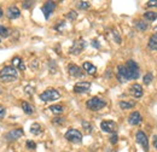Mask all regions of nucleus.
I'll list each match as a JSON object with an SVG mask.
<instances>
[{
    "label": "nucleus",
    "instance_id": "obj_1",
    "mask_svg": "<svg viewBox=\"0 0 157 152\" xmlns=\"http://www.w3.org/2000/svg\"><path fill=\"white\" fill-rule=\"evenodd\" d=\"M17 77H18V73L15 66L9 65V66H4L0 70V81L2 82H12L17 80Z\"/></svg>",
    "mask_w": 157,
    "mask_h": 152
},
{
    "label": "nucleus",
    "instance_id": "obj_2",
    "mask_svg": "<svg viewBox=\"0 0 157 152\" xmlns=\"http://www.w3.org/2000/svg\"><path fill=\"white\" fill-rule=\"evenodd\" d=\"M124 68H126V73H127V77H128V81L129 80H137L138 77L140 76V70H139V66L134 60H128L126 64H124Z\"/></svg>",
    "mask_w": 157,
    "mask_h": 152
},
{
    "label": "nucleus",
    "instance_id": "obj_3",
    "mask_svg": "<svg viewBox=\"0 0 157 152\" xmlns=\"http://www.w3.org/2000/svg\"><path fill=\"white\" fill-rule=\"evenodd\" d=\"M105 105H106V101L103 100V99H100V98H98V97H93V98L88 99L87 103H86V106H87L90 110H92V111L101 110L103 108H105Z\"/></svg>",
    "mask_w": 157,
    "mask_h": 152
},
{
    "label": "nucleus",
    "instance_id": "obj_4",
    "mask_svg": "<svg viewBox=\"0 0 157 152\" xmlns=\"http://www.w3.org/2000/svg\"><path fill=\"white\" fill-rule=\"evenodd\" d=\"M39 97L42 101H46L47 103V101H53V100L59 99L60 98V93H59L57 89L51 88V89H46L45 92H42Z\"/></svg>",
    "mask_w": 157,
    "mask_h": 152
},
{
    "label": "nucleus",
    "instance_id": "obj_5",
    "mask_svg": "<svg viewBox=\"0 0 157 152\" xmlns=\"http://www.w3.org/2000/svg\"><path fill=\"white\" fill-rule=\"evenodd\" d=\"M65 139L71 141V142H75V144H80L82 141V134L78 132V129H74V128H70L67 133H65Z\"/></svg>",
    "mask_w": 157,
    "mask_h": 152
},
{
    "label": "nucleus",
    "instance_id": "obj_6",
    "mask_svg": "<svg viewBox=\"0 0 157 152\" xmlns=\"http://www.w3.org/2000/svg\"><path fill=\"white\" fill-rule=\"evenodd\" d=\"M136 140H137V142L145 151H149V140H147V136H146V134L144 133V132H141V131L137 132Z\"/></svg>",
    "mask_w": 157,
    "mask_h": 152
},
{
    "label": "nucleus",
    "instance_id": "obj_7",
    "mask_svg": "<svg viewBox=\"0 0 157 152\" xmlns=\"http://www.w3.org/2000/svg\"><path fill=\"white\" fill-rule=\"evenodd\" d=\"M85 47H86V42H85V40L80 39V40L75 41V42L73 44V46L70 47L69 52H70V55H80V53L83 51Z\"/></svg>",
    "mask_w": 157,
    "mask_h": 152
},
{
    "label": "nucleus",
    "instance_id": "obj_8",
    "mask_svg": "<svg viewBox=\"0 0 157 152\" xmlns=\"http://www.w3.org/2000/svg\"><path fill=\"white\" fill-rule=\"evenodd\" d=\"M56 2H53V1H47V2H45L44 4V6H42V13H44V16H45V18L48 19L50 18V16L52 15V12L56 10Z\"/></svg>",
    "mask_w": 157,
    "mask_h": 152
},
{
    "label": "nucleus",
    "instance_id": "obj_9",
    "mask_svg": "<svg viewBox=\"0 0 157 152\" xmlns=\"http://www.w3.org/2000/svg\"><path fill=\"white\" fill-rule=\"evenodd\" d=\"M90 89H91V83L87 82V81L78 82V83L74 86V92H75V93H87Z\"/></svg>",
    "mask_w": 157,
    "mask_h": 152
},
{
    "label": "nucleus",
    "instance_id": "obj_10",
    "mask_svg": "<svg viewBox=\"0 0 157 152\" xmlns=\"http://www.w3.org/2000/svg\"><path fill=\"white\" fill-rule=\"evenodd\" d=\"M100 128H101L103 132L115 133V131H116V123L114 121H103L100 123Z\"/></svg>",
    "mask_w": 157,
    "mask_h": 152
},
{
    "label": "nucleus",
    "instance_id": "obj_11",
    "mask_svg": "<svg viewBox=\"0 0 157 152\" xmlns=\"http://www.w3.org/2000/svg\"><path fill=\"white\" fill-rule=\"evenodd\" d=\"M68 73H69V75L73 76V77H82L83 76L82 70L78 68V65H75V64H70L68 66Z\"/></svg>",
    "mask_w": 157,
    "mask_h": 152
},
{
    "label": "nucleus",
    "instance_id": "obj_12",
    "mask_svg": "<svg viewBox=\"0 0 157 152\" xmlns=\"http://www.w3.org/2000/svg\"><path fill=\"white\" fill-rule=\"evenodd\" d=\"M129 92H131V94L133 95L134 98H141L143 94H144L143 87H141L140 85H138V83H134V85H132V86H131Z\"/></svg>",
    "mask_w": 157,
    "mask_h": 152
},
{
    "label": "nucleus",
    "instance_id": "obj_13",
    "mask_svg": "<svg viewBox=\"0 0 157 152\" xmlns=\"http://www.w3.org/2000/svg\"><path fill=\"white\" fill-rule=\"evenodd\" d=\"M6 15L10 19H16L21 16V11L17 6H10L6 11Z\"/></svg>",
    "mask_w": 157,
    "mask_h": 152
},
{
    "label": "nucleus",
    "instance_id": "obj_14",
    "mask_svg": "<svg viewBox=\"0 0 157 152\" xmlns=\"http://www.w3.org/2000/svg\"><path fill=\"white\" fill-rule=\"evenodd\" d=\"M128 122H129V124H132V126H137L139 124L140 122H141V115L139 111H133L132 114L128 116Z\"/></svg>",
    "mask_w": 157,
    "mask_h": 152
},
{
    "label": "nucleus",
    "instance_id": "obj_15",
    "mask_svg": "<svg viewBox=\"0 0 157 152\" xmlns=\"http://www.w3.org/2000/svg\"><path fill=\"white\" fill-rule=\"evenodd\" d=\"M22 135H23V131H22L21 128H18V129H13V131H11L10 133H7L6 139H7L9 141H13V140L20 139Z\"/></svg>",
    "mask_w": 157,
    "mask_h": 152
},
{
    "label": "nucleus",
    "instance_id": "obj_16",
    "mask_svg": "<svg viewBox=\"0 0 157 152\" xmlns=\"http://www.w3.org/2000/svg\"><path fill=\"white\" fill-rule=\"evenodd\" d=\"M117 78L120 82H126V81H128L124 65H118L117 66Z\"/></svg>",
    "mask_w": 157,
    "mask_h": 152
},
{
    "label": "nucleus",
    "instance_id": "obj_17",
    "mask_svg": "<svg viewBox=\"0 0 157 152\" xmlns=\"http://www.w3.org/2000/svg\"><path fill=\"white\" fill-rule=\"evenodd\" d=\"M82 68H83V70H85L87 74H90V75H94L96 71H97V68H96L92 63H90V62H85V63L82 64Z\"/></svg>",
    "mask_w": 157,
    "mask_h": 152
},
{
    "label": "nucleus",
    "instance_id": "obj_18",
    "mask_svg": "<svg viewBox=\"0 0 157 152\" xmlns=\"http://www.w3.org/2000/svg\"><path fill=\"white\" fill-rule=\"evenodd\" d=\"M118 105H120L121 109H123V110H128V109L134 108V106H136V103H134V101H128V100H122V101L118 103Z\"/></svg>",
    "mask_w": 157,
    "mask_h": 152
},
{
    "label": "nucleus",
    "instance_id": "obj_19",
    "mask_svg": "<svg viewBox=\"0 0 157 152\" xmlns=\"http://www.w3.org/2000/svg\"><path fill=\"white\" fill-rule=\"evenodd\" d=\"M147 47L152 51H156L157 50V33L156 34H152V36L149 40V44H147Z\"/></svg>",
    "mask_w": 157,
    "mask_h": 152
},
{
    "label": "nucleus",
    "instance_id": "obj_20",
    "mask_svg": "<svg viewBox=\"0 0 157 152\" xmlns=\"http://www.w3.org/2000/svg\"><path fill=\"white\" fill-rule=\"evenodd\" d=\"M22 109H23V111L27 115H32L34 112V108H33L28 101H23V103H22Z\"/></svg>",
    "mask_w": 157,
    "mask_h": 152
},
{
    "label": "nucleus",
    "instance_id": "obj_21",
    "mask_svg": "<svg viewBox=\"0 0 157 152\" xmlns=\"http://www.w3.org/2000/svg\"><path fill=\"white\" fill-rule=\"evenodd\" d=\"M41 132H42V128H41V126H40L39 123H33L32 124L30 133L33 134V135H39V134H41Z\"/></svg>",
    "mask_w": 157,
    "mask_h": 152
},
{
    "label": "nucleus",
    "instance_id": "obj_22",
    "mask_svg": "<svg viewBox=\"0 0 157 152\" xmlns=\"http://www.w3.org/2000/svg\"><path fill=\"white\" fill-rule=\"evenodd\" d=\"M144 18L149 22H154L155 19L157 18V12H154V11H147L144 13Z\"/></svg>",
    "mask_w": 157,
    "mask_h": 152
},
{
    "label": "nucleus",
    "instance_id": "obj_23",
    "mask_svg": "<svg viewBox=\"0 0 157 152\" xmlns=\"http://www.w3.org/2000/svg\"><path fill=\"white\" fill-rule=\"evenodd\" d=\"M50 110L56 115H60L64 111V109H63L62 105H51V106H50Z\"/></svg>",
    "mask_w": 157,
    "mask_h": 152
},
{
    "label": "nucleus",
    "instance_id": "obj_24",
    "mask_svg": "<svg viewBox=\"0 0 157 152\" xmlns=\"http://www.w3.org/2000/svg\"><path fill=\"white\" fill-rule=\"evenodd\" d=\"M10 36V30L6 28V27H4V25H0V38H9Z\"/></svg>",
    "mask_w": 157,
    "mask_h": 152
},
{
    "label": "nucleus",
    "instance_id": "obj_25",
    "mask_svg": "<svg viewBox=\"0 0 157 152\" xmlns=\"http://www.w3.org/2000/svg\"><path fill=\"white\" fill-rule=\"evenodd\" d=\"M136 27H137L138 30H140V32L147 29V24H146L145 22H143V21H137V22H136Z\"/></svg>",
    "mask_w": 157,
    "mask_h": 152
},
{
    "label": "nucleus",
    "instance_id": "obj_26",
    "mask_svg": "<svg viewBox=\"0 0 157 152\" xmlns=\"http://www.w3.org/2000/svg\"><path fill=\"white\" fill-rule=\"evenodd\" d=\"M152 78H154V76H152L151 73H146V74L144 75V77H143V81H144L145 85H150V83L152 82Z\"/></svg>",
    "mask_w": 157,
    "mask_h": 152
},
{
    "label": "nucleus",
    "instance_id": "obj_27",
    "mask_svg": "<svg viewBox=\"0 0 157 152\" xmlns=\"http://www.w3.org/2000/svg\"><path fill=\"white\" fill-rule=\"evenodd\" d=\"M90 6L91 5L88 1H78V7L81 10H87V9H90Z\"/></svg>",
    "mask_w": 157,
    "mask_h": 152
},
{
    "label": "nucleus",
    "instance_id": "obj_28",
    "mask_svg": "<svg viewBox=\"0 0 157 152\" xmlns=\"http://www.w3.org/2000/svg\"><path fill=\"white\" fill-rule=\"evenodd\" d=\"M52 123L53 124H57V126H62V124L65 123V118H63V117H55L52 120Z\"/></svg>",
    "mask_w": 157,
    "mask_h": 152
},
{
    "label": "nucleus",
    "instance_id": "obj_29",
    "mask_svg": "<svg viewBox=\"0 0 157 152\" xmlns=\"http://www.w3.org/2000/svg\"><path fill=\"white\" fill-rule=\"evenodd\" d=\"M27 147H28L29 150H35V149H36V144H35L33 140H28V141H27Z\"/></svg>",
    "mask_w": 157,
    "mask_h": 152
},
{
    "label": "nucleus",
    "instance_id": "obj_30",
    "mask_svg": "<svg viewBox=\"0 0 157 152\" xmlns=\"http://www.w3.org/2000/svg\"><path fill=\"white\" fill-rule=\"evenodd\" d=\"M76 17H78V13H76L75 11H70V12H68V15H67V18H69L70 21L76 19Z\"/></svg>",
    "mask_w": 157,
    "mask_h": 152
},
{
    "label": "nucleus",
    "instance_id": "obj_31",
    "mask_svg": "<svg viewBox=\"0 0 157 152\" xmlns=\"http://www.w3.org/2000/svg\"><path fill=\"white\" fill-rule=\"evenodd\" d=\"M82 127H83L87 132H91V131H92V126H91L87 121H82Z\"/></svg>",
    "mask_w": 157,
    "mask_h": 152
},
{
    "label": "nucleus",
    "instance_id": "obj_32",
    "mask_svg": "<svg viewBox=\"0 0 157 152\" xmlns=\"http://www.w3.org/2000/svg\"><path fill=\"white\" fill-rule=\"evenodd\" d=\"M21 62H22V59L20 57H15L12 59V64H13V66H18L21 64Z\"/></svg>",
    "mask_w": 157,
    "mask_h": 152
},
{
    "label": "nucleus",
    "instance_id": "obj_33",
    "mask_svg": "<svg viewBox=\"0 0 157 152\" xmlns=\"http://www.w3.org/2000/svg\"><path fill=\"white\" fill-rule=\"evenodd\" d=\"M5 116H6V109L2 105H0V120H2Z\"/></svg>",
    "mask_w": 157,
    "mask_h": 152
},
{
    "label": "nucleus",
    "instance_id": "obj_34",
    "mask_svg": "<svg viewBox=\"0 0 157 152\" xmlns=\"http://www.w3.org/2000/svg\"><path fill=\"white\" fill-rule=\"evenodd\" d=\"M33 4H34L33 1H24V2H23V7H24V9H29Z\"/></svg>",
    "mask_w": 157,
    "mask_h": 152
},
{
    "label": "nucleus",
    "instance_id": "obj_35",
    "mask_svg": "<svg viewBox=\"0 0 157 152\" xmlns=\"http://www.w3.org/2000/svg\"><path fill=\"white\" fill-rule=\"evenodd\" d=\"M110 142H111V144H116V142H117V135H116V134H114V135L110 138Z\"/></svg>",
    "mask_w": 157,
    "mask_h": 152
},
{
    "label": "nucleus",
    "instance_id": "obj_36",
    "mask_svg": "<svg viewBox=\"0 0 157 152\" xmlns=\"http://www.w3.org/2000/svg\"><path fill=\"white\" fill-rule=\"evenodd\" d=\"M114 38H115V41H116L117 44H121V38L118 36V34L116 32H114Z\"/></svg>",
    "mask_w": 157,
    "mask_h": 152
},
{
    "label": "nucleus",
    "instance_id": "obj_37",
    "mask_svg": "<svg viewBox=\"0 0 157 152\" xmlns=\"http://www.w3.org/2000/svg\"><path fill=\"white\" fill-rule=\"evenodd\" d=\"M92 46L96 48H100V45H98V41H92Z\"/></svg>",
    "mask_w": 157,
    "mask_h": 152
},
{
    "label": "nucleus",
    "instance_id": "obj_38",
    "mask_svg": "<svg viewBox=\"0 0 157 152\" xmlns=\"http://www.w3.org/2000/svg\"><path fill=\"white\" fill-rule=\"evenodd\" d=\"M18 69H20V70H22V71L25 69V65H24V63H23V62H21V64L18 65Z\"/></svg>",
    "mask_w": 157,
    "mask_h": 152
},
{
    "label": "nucleus",
    "instance_id": "obj_39",
    "mask_svg": "<svg viewBox=\"0 0 157 152\" xmlns=\"http://www.w3.org/2000/svg\"><path fill=\"white\" fill-rule=\"evenodd\" d=\"M154 146H155V149L157 150V134L154 135Z\"/></svg>",
    "mask_w": 157,
    "mask_h": 152
},
{
    "label": "nucleus",
    "instance_id": "obj_40",
    "mask_svg": "<svg viewBox=\"0 0 157 152\" xmlns=\"http://www.w3.org/2000/svg\"><path fill=\"white\" fill-rule=\"evenodd\" d=\"M2 15H4V12H2V10L0 9V18H1V16H2Z\"/></svg>",
    "mask_w": 157,
    "mask_h": 152
},
{
    "label": "nucleus",
    "instance_id": "obj_41",
    "mask_svg": "<svg viewBox=\"0 0 157 152\" xmlns=\"http://www.w3.org/2000/svg\"><path fill=\"white\" fill-rule=\"evenodd\" d=\"M0 93H1V88H0Z\"/></svg>",
    "mask_w": 157,
    "mask_h": 152
},
{
    "label": "nucleus",
    "instance_id": "obj_42",
    "mask_svg": "<svg viewBox=\"0 0 157 152\" xmlns=\"http://www.w3.org/2000/svg\"><path fill=\"white\" fill-rule=\"evenodd\" d=\"M156 6H157V0H156Z\"/></svg>",
    "mask_w": 157,
    "mask_h": 152
},
{
    "label": "nucleus",
    "instance_id": "obj_43",
    "mask_svg": "<svg viewBox=\"0 0 157 152\" xmlns=\"http://www.w3.org/2000/svg\"><path fill=\"white\" fill-rule=\"evenodd\" d=\"M0 41H1V39H0Z\"/></svg>",
    "mask_w": 157,
    "mask_h": 152
}]
</instances>
